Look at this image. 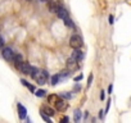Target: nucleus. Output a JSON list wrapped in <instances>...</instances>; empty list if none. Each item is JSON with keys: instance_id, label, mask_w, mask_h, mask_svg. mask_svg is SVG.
<instances>
[{"instance_id": "obj_1", "label": "nucleus", "mask_w": 131, "mask_h": 123, "mask_svg": "<svg viewBox=\"0 0 131 123\" xmlns=\"http://www.w3.org/2000/svg\"><path fill=\"white\" fill-rule=\"evenodd\" d=\"M57 16H58V18L59 19H62L63 22H64V24L66 26H68V27H73V23H72V21H71V18H70V14H68V10L66 9L64 7H60L58 10H57V13H55Z\"/></svg>"}, {"instance_id": "obj_2", "label": "nucleus", "mask_w": 131, "mask_h": 123, "mask_svg": "<svg viewBox=\"0 0 131 123\" xmlns=\"http://www.w3.org/2000/svg\"><path fill=\"white\" fill-rule=\"evenodd\" d=\"M32 78L39 83V85H45L48 82V78H49V75L45 69H37L36 73L32 76Z\"/></svg>"}, {"instance_id": "obj_3", "label": "nucleus", "mask_w": 131, "mask_h": 123, "mask_svg": "<svg viewBox=\"0 0 131 123\" xmlns=\"http://www.w3.org/2000/svg\"><path fill=\"white\" fill-rule=\"evenodd\" d=\"M82 45H84V41H82V37L80 35L75 33V35L71 36V39H70V46L72 49H81Z\"/></svg>"}, {"instance_id": "obj_4", "label": "nucleus", "mask_w": 131, "mask_h": 123, "mask_svg": "<svg viewBox=\"0 0 131 123\" xmlns=\"http://www.w3.org/2000/svg\"><path fill=\"white\" fill-rule=\"evenodd\" d=\"M54 106H55L57 110H59V112H64L66 109L68 108V103H67V100H66V99H63V97L59 96V99L54 103Z\"/></svg>"}, {"instance_id": "obj_5", "label": "nucleus", "mask_w": 131, "mask_h": 123, "mask_svg": "<svg viewBox=\"0 0 131 123\" xmlns=\"http://www.w3.org/2000/svg\"><path fill=\"white\" fill-rule=\"evenodd\" d=\"M21 73H23V75H30L31 73V68H32V66H30L28 63H27V61H21V63L16 67Z\"/></svg>"}, {"instance_id": "obj_6", "label": "nucleus", "mask_w": 131, "mask_h": 123, "mask_svg": "<svg viewBox=\"0 0 131 123\" xmlns=\"http://www.w3.org/2000/svg\"><path fill=\"white\" fill-rule=\"evenodd\" d=\"M62 7L60 0H48V9L50 13H57V10Z\"/></svg>"}, {"instance_id": "obj_7", "label": "nucleus", "mask_w": 131, "mask_h": 123, "mask_svg": "<svg viewBox=\"0 0 131 123\" xmlns=\"http://www.w3.org/2000/svg\"><path fill=\"white\" fill-rule=\"evenodd\" d=\"M2 55H3V58L7 60V61H13V59H14V51L10 49V47H3V50H2Z\"/></svg>"}, {"instance_id": "obj_8", "label": "nucleus", "mask_w": 131, "mask_h": 123, "mask_svg": "<svg viewBox=\"0 0 131 123\" xmlns=\"http://www.w3.org/2000/svg\"><path fill=\"white\" fill-rule=\"evenodd\" d=\"M66 66H67V69L75 71V69L79 68V61H77L76 59H73L72 56H70V58L67 59V63H66Z\"/></svg>"}, {"instance_id": "obj_9", "label": "nucleus", "mask_w": 131, "mask_h": 123, "mask_svg": "<svg viewBox=\"0 0 131 123\" xmlns=\"http://www.w3.org/2000/svg\"><path fill=\"white\" fill-rule=\"evenodd\" d=\"M71 56H72L73 59H76L77 61H81V60L84 59V51H82L81 49H73Z\"/></svg>"}, {"instance_id": "obj_10", "label": "nucleus", "mask_w": 131, "mask_h": 123, "mask_svg": "<svg viewBox=\"0 0 131 123\" xmlns=\"http://www.w3.org/2000/svg\"><path fill=\"white\" fill-rule=\"evenodd\" d=\"M17 109H18V114H19V118L21 119H25L26 117H27V109L21 104V103H18L17 104Z\"/></svg>"}, {"instance_id": "obj_11", "label": "nucleus", "mask_w": 131, "mask_h": 123, "mask_svg": "<svg viewBox=\"0 0 131 123\" xmlns=\"http://www.w3.org/2000/svg\"><path fill=\"white\" fill-rule=\"evenodd\" d=\"M41 113H45L46 115L53 117V115L55 114V109H53V108L49 106V105H42V106H41Z\"/></svg>"}, {"instance_id": "obj_12", "label": "nucleus", "mask_w": 131, "mask_h": 123, "mask_svg": "<svg viewBox=\"0 0 131 123\" xmlns=\"http://www.w3.org/2000/svg\"><path fill=\"white\" fill-rule=\"evenodd\" d=\"M81 118H82L81 110H80V109H76V110H75V113H73V120H75V122H80V120H81Z\"/></svg>"}, {"instance_id": "obj_13", "label": "nucleus", "mask_w": 131, "mask_h": 123, "mask_svg": "<svg viewBox=\"0 0 131 123\" xmlns=\"http://www.w3.org/2000/svg\"><path fill=\"white\" fill-rule=\"evenodd\" d=\"M21 82H22V85H23V86H26V87H27L30 91H32V92H35V91H36L35 86H34V85H31V83H28L26 80H21Z\"/></svg>"}, {"instance_id": "obj_14", "label": "nucleus", "mask_w": 131, "mask_h": 123, "mask_svg": "<svg viewBox=\"0 0 131 123\" xmlns=\"http://www.w3.org/2000/svg\"><path fill=\"white\" fill-rule=\"evenodd\" d=\"M70 73H71V71H70V69H64V71L59 72V77H60V80H63V78H67V77H70Z\"/></svg>"}, {"instance_id": "obj_15", "label": "nucleus", "mask_w": 131, "mask_h": 123, "mask_svg": "<svg viewBox=\"0 0 131 123\" xmlns=\"http://www.w3.org/2000/svg\"><path fill=\"white\" fill-rule=\"evenodd\" d=\"M59 81H60L59 73H57V75H53V76H51V85H53V86H55Z\"/></svg>"}, {"instance_id": "obj_16", "label": "nucleus", "mask_w": 131, "mask_h": 123, "mask_svg": "<svg viewBox=\"0 0 131 123\" xmlns=\"http://www.w3.org/2000/svg\"><path fill=\"white\" fill-rule=\"evenodd\" d=\"M59 99V95H55V94H53V95H49V97H48V101L50 103V104H54L57 100Z\"/></svg>"}, {"instance_id": "obj_17", "label": "nucleus", "mask_w": 131, "mask_h": 123, "mask_svg": "<svg viewBox=\"0 0 131 123\" xmlns=\"http://www.w3.org/2000/svg\"><path fill=\"white\" fill-rule=\"evenodd\" d=\"M35 95H36L37 97H44V96L46 95V91L42 90V89H40V90H36V91H35Z\"/></svg>"}, {"instance_id": "obj_18", "label": "nucleus", "mask_w": 131, "mask_h": 123, "mask_svg": "<svg viewBox=\"0 0 131 123\" xmlns=\"http://www.w3.org/2000/svg\"><path fill=\"white\" fill-rule=\"evenodd\" d=\"M59 96L63 97V99H66V100H70V99L72 97V94H70V92H60Z\"/></svg>"}, {"instance_id": "obj_19", "label": "nucleus", "mask_w": 131, "mask_h": 123, "mask_svg": "<svg viewBox=\"0 0 131 123\" xmlns=\"http://www.w3.org/2000/svg\"><path fill=\"white\" fill-rule=\"evenodd\" d=\"M41 118H42L45 122H48V123H51V119H50V117H49V115H46L45 113H41Z\"/></svg>"}, {"instance_id": "obj_20", "label": "nucleus", "mask_w": 131, "mask_h": 123, "mask_svg": "<svg viewBox=\"0 0 131 123\" xmlns=\"http://www.w3.org/2000/svg\"><path fill=\"white\" fill-rule=\"evenodd\" d=\"M4 39H3V36H0V47H4Z\"/></svg>"}, {"instance_id": "obj_21", "label": "nucleus", "mask_w": 131, "mask_h": 123, "mask_svg": "<svg viewBox=\"0 0 131 123\" xmlns=\"http://www.w3.org/2000/svg\"><path fill=\"white\" fill-rule=\"evenodd\" d=\"M91 81H93V75H90V76H89V81H88V87H89V86L91 85Z\"/></svg>"}, {"instance_id": "obj_22", "label": "nucleus", "mask_w": 131, "mask_h": 123, "mask_svg": "<svg viewBox=\"0 0 131 123\" xmlns=\"http://www.w3.org/2000/svg\"><path fill=\"white\" fill-rule=\"evenodd\" d=\"M108 19H109V21H108V22H109V24H113V22H114V21H113V16H109V18H108Z\"/></svg>"}, {"instance_id": "obj_23", "label": "nucleus", "mask_w": 131, "mask_h": 123, "mask_svg": "<svg viewBox=\"0 0 131 123\" xmlns=\"http://www.w3.org/2000/svg\"><path fill=\"white\" fill-rule=\"evenodd\" d=\"M82 80V75H80V76H77V77H75V81L77 82V81H81Z\"/></svg>"}, {"instance_id": "obj_24", "label": "nucleus", "mask_w": 131, "mask_h": 123, "mask_svg": "<svg viewBox=\"0 0 131 123\" xmlns=\"http://www.w3.org/2000/svg\"><path fill=\"white\" fill-rule=\"evenodd\" d=\"M112 90H113V86L109 85V87H108V94H112Z\"/></svg>"}, {"instance_id": "obj_25", "label": "nucleus", "mask_w": 131, "mask_h": 123, "mask_svg": "<svg viewBox=\"0 0 131 123\" xmlns=\"http://www.w3.org/2000/svg\"><path fill=\"white\" fill-rule=\"evenodd\" d=\"M70 120V118L68 117H64V118H62V122H68Z\"/></svg>"}, {"instance_id": "obj_26", "label": "nucleus", "mask_w": 131, "mask_h": 123, "mask_svg": "<svg viewBox=\"0 0 131 123\" xmlns=\"http://www.w3.org/2000/svg\"><path fill=\"white\" fill-rule=\"evenodd\" d=\"M100 99H102V100H104V91H102V92H100Z\"/></svg>"}, {"instance_id": "obj_27", "label": "nucleus", "mask_w": 131, "mask_h": 123, "mask_svg": "<svg viewBox=\"0 0 131 123\" xmlns=\"http://www.w3.org/2000/svg\"><path fill=\"white\" fill-rule=\"evenodd\" d=\"M103 113H104L103 110H100V112H99V118H103Z\"/></svg>"}, {"instance_id": "obj_28", "label": "nucleus", "mask_w": 131, "mask_h": 123, "mask_svg": "<svg viewBox=\"0 0 131 123\" xmlns=\"http://www.w3.org/2000/svg\"><path fill=\"white\" fill-rule=\"evenodd\" d=\"M41 3H48V0H40Z\"/></svg>"}]
</instances>
